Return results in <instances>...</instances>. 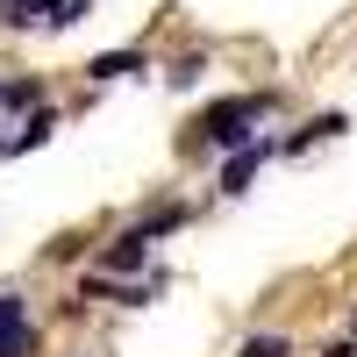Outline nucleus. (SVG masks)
<instances>
[{
  "mask_svg": "<svg viewBox=\"0 0 357 357\" xmlns=\"http://www.w3.org/2000/svg\"><path fill=\"white\" fill-rule=\"evenodd\" d=\"M264 114V100L257 93H243V100H222V107H207V136L215 143H250V122Z\"/></svg>",
  "mask_w": 357,
  "mask_h": 357,
  "instance_id": "1",
  "label": "nucleus"
},
{
  "mask_svg": "<svg viewBox=\"0 0 357 357\" xmlns=\"http://www.w3.org/2000/svg\"><path fill=\"white\" fill-rule=\"evenodd\" d=\"M29 343H36V329H29V307L0 293V357H29Z\"/></svg>",
  "mask_w": 357,
  "mask_h": 357,
  "instance_id": "2",
  "label": "nucleus"
},
{
  "mask_svg": "<svg viewBox=\"0 0 357 357\" xmlns=\"http://www.w3.org/2000/svg\"><path fill=\"white\" fill-rule=\"evenodd\" d=\"M143 257H151V229H129V236H114V250H107V272H136Z\"/></svg>",
  "mask_w": 357,
  "mask_h": 357,
  "instance_id": "3",
  "label": "nucleus"
},
{
  "mask_svg": "<svg viewBox=\"0 0 357 357\" xmlns=\"http://www.w3.org/2000/svg\"><path fill=\"white\" fill-rule=\"evenodd\" d=\"M257 165H264V143H236V158H229V172H222V186H229V193H243Z\"/></svg>",
  "mask_w": 357,
  "mask_h": 357,
  "instance_id": "4",
  "label": "nucleus"
},
{
  "mask_svg": "<svg viewBox=\"0 0 357 357\" xmlns=\"http://www.w3.org/2000/svg\"><path fill=\"white\" fill-rule=\"evenodd\" d=\"M86 72H93V79H122V72H143V57H136V50H107V57H93Z\"/></svg>",
  "mask_w": 357,
  "mask_h": 357,
  "instance_id": "5",
  "label": "nucleus"
},
{
  "mask_svg": "<svg viewBox=\"0 0 357 357\" xmlns=\"http://www.w3.org/2000/svg\"><path fill=\"white\" fill-rule=\"evenodd\" d=\"M243 357H286V336H250Z\"/></svg>",
  "mask_w": 357,
  "mask_h": 357,
  "instance_id": "6",
  "label": "nucleus"
},
{
  "mask_svg": "<svg viewBox=\"0 0 357 357\" xmlns=\"http://www.w3.org/2000/svg\"><path fill=\"white\" fill-rule=\"evenodd\" d=\"M43 136H50V114H36V122H29V129L15 136V151H36V143H43Z\"/></svg>",
  "mask_w": 357,
  "mask_h": 357,
  "instance_id": "7",
  "label": "nucleus"
},
{
  "mask_svg": "<svg viewBox=\"0 0 357 357\" xmlns=\"http://www.w3.org/2000/svg\"><path fill=\"white\" fill-rule=\"evenodd\" d=\"M0 100H8V107H29V100H36V79H22V86H0Z\"/></svg>",
  "mask_w": 357,
  "mask_h": 357,
  "instance_id": "8",
  "label": "nucleus"
},
{
  "mask_svg": "<svg viewBox=\"0 0 357 357\" xmlns=\"http://www.w3.org/2000/svg\"><path fill=\"white\" fill-rule=\"evenodd\" d=\"M329 357H357V350H350V343H336V350H329Z\"/></svg>",
  "mask_w": 357,
  "mask_h": 357,
  "instance_id": "9",
  "label": "nucleus"
},
{
  "mask_svg": "<svg viewBox=\"0 0 357 357\" xmlns=\"http://www.w3.org/2000/svg\"><path fill=\"white\" fill-rule=\"evenodd\" d=\"M0 151H15V143H8V136H0Z\"/></svg>",
  "mask_w": 357,
  "mask_h": 357,
  "instance_id": "10",
  "label": "nucleus"
}]
</instances>
